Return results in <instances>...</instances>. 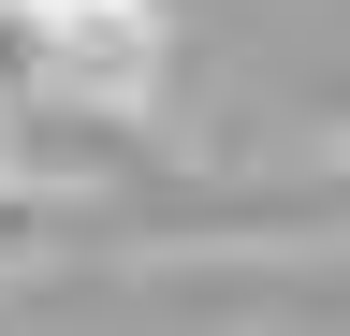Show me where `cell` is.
<instances>
[{
  "label": "cell",
  "mask_w": 350,
  "mask_h": 336,
  "mask_svg": "<svg viewBox=\"0 0 350 336\" xmlns=\"http://www.w3.org/2000/svg\"><path fill=\"white\" fill-rule=\"evenodd\" d=\"M29 234H44V190H29V176H0V263H15Z\"/></svg>",
  "instance_id": "6da1fadb"
}]
</instances>
